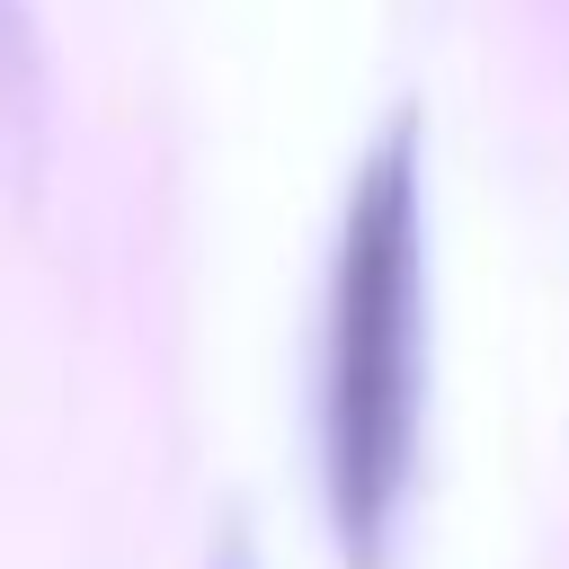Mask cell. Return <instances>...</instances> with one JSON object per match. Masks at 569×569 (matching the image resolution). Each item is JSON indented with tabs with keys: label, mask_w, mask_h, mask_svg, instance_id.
<instances>
[{
	"label": "cell",
	"mask_w": 569,
	"mask_h": 569,
	"mask_svg": "<svg viewBox=\"0 0 569 569\" xmlns=\"http://www.w3.org/2000/svg\"><path fill=\"white\" fill-rule=\"evenodd\" d=\"M427 436V142L400 107L356 160L320 329V498L347 569H391Z\"/></svg>",
	"instance_id": "1"
},
{
	"label": "cell",
	"mask_w": 569,
	"mask_h": 569,
	"mask_svg": "<svg viewBox=\"0 0 569 569\" xmlns=\"http://www.w3.org/2000/svg\"><path fill=\"white\" fill-rule=\"evenodd\" d=\"M36 107V36H27V9L0 0V124Z\"/></svg>",
	"instance_id": "2"
}]
</instances>
